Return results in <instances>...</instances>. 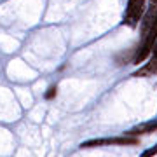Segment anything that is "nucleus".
<instances>
[{"instance_id": "7", "label": "nucleus", "mask_w": 157, "mask_h": 157, "mask_svg": "<svg viewBox=\"0 0 157 157\" xmlns=\"http://www.w3.org/2000/svg\"><path fill=\"white\" fill-rule=\"evenodd\" d=\"M56 93H58V87H56V86H52V87H49V89H47L45 98H47V100H52V98L56 96Z\"/></svg>"}, {"instance_id": "3", "label": "nucleus", "mask_w": 157, "mask_h": 157, "mask_svg": "<svg viewBox=\"0 0 157 157\" xmlns=\"http://www.w3.org/2000/svg\"><path fill=\"white\" fill-rule=\"evenodd\" d=\"M136 138H128V136H117V138H94L80 143V148H93V147H103V145H136Z\"/></svg>"}, {"instance_id": "8", "label": "nucleus", "mask_w": 157, "mask_h": 157, "mask_svg": "<svg viewBox=\"0 0 157 157\" xmlns=\"http://www.w3.org/2000/svg\"><path fill=\"white\" fill-rule=\"evenodd\" d=\"M152 56L157 58V40H155V44H154V49H152Z\"/></svg>"}, {"instance_id": "4", "label": "nucleus", "mask_w": 157, "mask_h": 157, "mask_svg": "<svg viewBox=\"0 0 157 157\" xmlns=\"http://www.w3.org/2000/svg\"><path fill=\"white\" fill-rule=\"evenodd\" d=\"M154 131H157V117L152 119V121H147V122L143 124H138V126H135V128L131 129V131H128L126 135H148V133H154Z\"/></svg>"}, {"instance_id": "2", "label": "nucleus", "mask_w": 157, "mask_h": 157, "mask_svg": "<svg viewBox=\"0 0 157 157\" xmlns=\"http://www.w3.org/2000/svg\"><path fill=\"white\" fill-rule=\"evenodd\" d=\"M143 14H145V0H128L122 25H126L129 28H136Z\"/></svg>"}, {"instance_id": "6", "label": "nucleus", "mask_w": 157, "mask_h": 157, "mask_svg": "<svg viewBox=\"0 0 157 157\" xmlns=\"http://www.w3.org/2000/svg\"><path fill=\"white\" fill-rule=\"evenodd\" d=\"M154 155H157V143L152 148H148V150H145L143 154H141L140 157H154Z\"/></svg>"}, {"instance_id": "5", "label": "nucleus", "mask_w": 157, "mask_h": 157, "mask_svg": "<svg viewBox=\"0 0 157 157\" xmlns=\"http://www.w3.org/2000/svg\"><path fill=\"white\" fill-rule=\"evenodd\" d=\"M154 75H157V58L154 56L150 58V61L145 67H141L140 70L133 73V77H154Z\"/></svg>"}, {"instance_id": "1", "label": "nucleus", "mask_w": 157, "mask_h": 157, "mask_svg": "<svg viewBox=\"0 0 157 157\" xmlns=\"http://www.w3.org/2000/svg\"><path fill=\"white\" fill-rule=\"evenodd\" d=\"M155 40H157V16H155V19H154V23H152V26L148 28V32L141 37V42H140V45H138V49H136L135 56H133V63H135V65L143 63L147 58L150 56Z\"/></svg>"}]
</instances>
